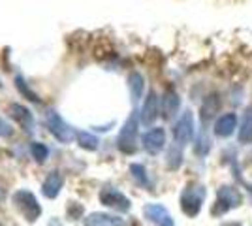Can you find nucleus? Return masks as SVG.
Returning <instances> with one entry per match:
<instances>
[{
  "label": "nucleus",
  "instance_id": "f257e3e1",
  "mask_svg": "<svg viewBox=\"0 0 252 226\" xmlns=\"http://www.w3.org/2000/svg\"><path fill=\"white\" fill-rule=\"evenodd\" d=\"M13 202L17 204L19 207V211H21L23 215L27 217V221H36L40 213H42V207L38 204V200H36V196L29 191H19V193L13 194Z\"/></svg>",
  "mask_w": 252,
  "mask_h": 226
},
{
  "label": "nucleus",
  "instance_id": "f03ea898",
  "mask_svg": "<svg viewBox=\"0 0 252 226\" xmlns=\"http://www.w3.org/2000/svg\"><path fill=\"white\" fill-rule=\"evenodd\" d=\"M203 196H205V189L203 187H189L183 193V198H181L183 211L190 217H196L200 213L201 204H203Z\"/></svg>",
  "mask_w": 252,
  "mask_h": 226
},
{
  "label": "nucleus",
  "instance_id": "7ed1b4c3",
  "mask_svg": "<svg viewBox=\"0 0 252 226\" xmlns=\"http://www.w3.org/2000/svg\"><path fill=\"white\" fill-rule=\"evenodd\" d=\"M136 138H137V115L132 113L130 119L125 123V129L119 134V149L123 153H134L136 151Z\"/></svg>",
  "mask_w": 252,
  "mask_h": 226
},
{
  "label": "nucleus",
  "instance_id": "20e7f679",
  "mask_svg": "<svg viewBox=\"0 0 252 226\" xmlns=\"http://www.w3.org/2000/svg\"><path fill=\"white\" fill-rule=\"evenodd\" d=\"M47 127H49V132H51L59 141L68 143V141L74 140L75 134H74V130H72V127L66 125V121H64L57 111H49V113H47Z\"/></svg>",
  "mask_w": 252,
  "mask_h": 226
},
{
  "label": "nucleus",
  "instance_id": "39448f33",
  "mask_svg": "<svg viewBox=\"0 0 252 226\" xmlns=\"http://www.w3.org/2000/svg\"><path fill=\"white\" fill-rule=\"evenodd\" d=\"M173 138L179 145H187L194 138V117L190 111H185L173 127Z\"/></svg>",
  "mask_w": 252,
  "mask_h": 226
},
{
  "label": "nucleus",
  "instance_id": "423d86ee",
  "mask_svg": "<svg viewBox=\"0 0 252 226\" xmlns=\"http://www.w3.org/2000/svg\"><path fill=\"white\" fill-rule=\"evenodd\" d=\"M100 202L107 207L119 209V211H128L130 209V200L123 193H119L117 189H109V187L100 193Z\"/></svg>",
  "mask_w": 252,
  "mask_h": 226
},
{
  "label": "nucleus",
  "instance_id": "0eeeda50",
  "mask_svg": "<svg viewBox=\"0 0 252 226\" xmlns=\"http://www.w3.org/2000/svg\"><path fill=\"white\" fill-rule=\"evenodd\" d=\"M166 145V132L164 129H151L143 134V149L151 155H158Z\"/></svg>",
  "mask_w": 252,
  "mask_h": 226
},
{
  "label": "nucleus",
  "instance_id": "6e6552de",
  "mask_svg": "<svg viewBox=\"0 0 252 226\" xmlns=\"http://www.w3.org/2000/svg\"><path fill=\"white\" fill-rule=\"evenodd\" d=\"M220 106H222L220 95H217V93H211L209 97L203 100V104H201V123H203V125L211 123L213 119L219 115V111H220Z\"/></svg>",
  "mask_w": 252,
  "mask_h": 226
},
{
  "label": "nucleus",
  "instance_id": "1a4fd4ad",
  "mask_svg": "<svg viewBox=\"0 0 252 226\" xmlns=\"http://www.w3.org/2000/svg\"><path fill=\"white\" fill-rule=\"evenodd\" d=\"M158 111H160V102L155 91H151L143 102V108H141V123L143 125H153L158 117Z\"/></svg>",
  "mask_w": 252,
  "mask_h": 226
},
{
  "label": "nucleus",
  "instance_id": "9d476101",
  "mask_svg": "<svg viewBox=\"0 0 252 226\" xmlns=\"http://www.w3.org/2000/svg\"><path fill=\"white\" fill-rule=\"evenodd\" d=\"M145 215L157 226H173V219L169 217L168 209L160 204H151L145 207Z\"/></svg>",
  "mask_w": 252,
  "mask_h": 226
},
{
  "label": "nucleus",
  "instance_id": "9b49d317",
  "mask_svg": "<svg viewBox=\"0 0 252 226\" xmlns=\"http://www.w3.org/2000/svg\"><path fill=\"white\" fill-rule=\"evenodd\" d=\"M179 106H181V98H179V95L173 91V89H168V91L164 93L162 100H160L162 115H164L166 119H171L179 111Z\"/></svg>",
  "mask_w": 252,
  "mask_h": 226
},
{
  "label": "nucleus",
  "instance_id": "f8f14e48",
  "mask_svg": "<svg viewBox=\"0 0 252 226\" xmlns=\"http://www.w3.org/2000/svg\"><path fill=\"white\" fill-rule=\"evenodd\" d=\"M235 125H237V115L235 113L220 115V119H217V123H215V134L219 138H228V136L233 134Z\"/></svg>",
  "mask_w": 252,
  "mask_h": 226
},
{
  "label": "nucleus",
  "instance_id": "ddd939ff",
  "mask_svg": "<svg viewBox=\"0 0 252 226\" xmlns=\"http://www.w3.org/2000/svg\"><path fill=\"white\" fill-rule=\"evenodd\" d=\"M239 202H241V196L235 193L233 189H230V187H224L222 191H219V207H220V215L222 213H226L228 209H231V207H235V205H239ZM217 207V209H219ZM215 209V211H217Z\"/></svg>",
  "mask_w": 252,
  "mask_h": 226
},
{
  "label": "nucleus",
  "instance_id": "4468645a",
  "mask_svg": "<svg viewBox=\"0 0 252 226\" xmlns=\"http://www.w3.org/2000/svg\"><path fill=\"white\" fill-rule=\"evenodd\" d=\"M63 175L59 172H53L45 181H43V194L47 196V198H57L59 193H61V189H63Z\"/></svg>",
  "mask_w": 252,
  "mask_h": 226
},
{
  "label": "nucleus",
  "instance_id": "2eb2a0df",
  "mask_svg": "<svg viewBox=\"0 0 252 226\" xmlns=\"http://www.w3.org/2000/svg\"><path fill=\"white\" fill-rule=\"evenodd\" d=\"M85 226H125V221L105 213H94L85 221Z\"/></svg>",
  "mask_w": 252,
  "mask_h": 226
},
{
  "label": "nucleus",
  "instance_id": "dca6fc26",
  "mask_svg": "<svg viewBox=\"0 0 252 226\" xmlns=\"http://www.w3.org/2000/svg\"><path fill=\"white\" fill-rule=\"evenodd\" d=\"M10 113L11 117L15 119L21 127H25V130H31L32 127V113L29 109L21 106V104H11L10 106Z\"/></svg>",
  "mask_w": 252,
  "mask_h": 226
},
{
  "label": "nucleus",
  "instance_id": "f3484780",
  "mask_svg": "<svg viewBox=\"0 0 252 226\" xmlns=\"http://www.w3.org/2000/svg\"><path fill=\"white\" fill-rule=\"evenodd\" d=\"M239 141L241 143H252V108L245 111L239 129Z\"/></svg>",
  "mask_w": 252,
  "mask_h": 226
},
{
  "label": "nucleus",
  "instance_id": "a211bd4d",
  "mask_svg": "<svg viewBox=\"0 0 252 226\" xmlns=\"http://www.w3.org/2000/svg\"><path fill=\"white\" fill-rule=\"evenodd\" d=\"M128 85H130V93H132V97L134 100H139L141 95H143V75L137 74V72H132V74L128 75Z\"/></svg>",
  "mask_w": 252,
  "mask_h": 226
},
{
  "label": "nucleus",
  "instance_id": "6ab92c4d",
  "mask_svg": "<svg viewBox=\"0 0 252 226\" xmlns=\"http://www.w3.org/2000/svg\"><path fill=\"white\" fill-rule=\"evenodd\" d=\"M77 140H79V145L85 147V149H89V151L98 149V138L93 136V134H89V132H81V134L77 136Z\"/></svg>",
  "mask_w": 252,
  "mask_h": 226
},
{
  "label": "nucleus",
  "instance_id": "aec40b11",
  "mask_svg": "<svg viewBox=\"0 0 252 226\" xmlns=\"http://www.w3.org/2000/svg\"><path fill=\"white\" fill-rule=\"evenodd\" d=\"M130 172L134 175V179H136L139 185H143V187H147L149 185V179H147V172H145V168L141 166V164H132L130 166Z\"/></svg>",
  "mask_w": 252,
  "mask_h": 226
},
{
  "label": "nucleus",
  "instance_id": "412c9836",
  "mask_svg": "<svg viewBox=\"0 0 252 226\" xmlns=\"http://www.w3.org/2000/svg\"><path fill=\"white\" fill-rule=\"evenodd\" d=\"M31 153H32V157H34L38 162H43L47 157H49V149H47L43 143H40V141H34V143H32Z\"/></svg>",
  "mask_w": 252,
  "mask_h": 226
},
{
  "label": "nucleus",
  "instance_id": "4be33fe9",
  "mask_svg": "<svg viewBox=\"0 0 252 226\" xmlns=\"http://www.w3.org/2000/svg\"><path fill=\"white\" fill-rule=\"evenodd\" d=\"M10 134H11V129L0 119V136H10Z\"/></svg>",
  "mask_w": 252,
  "mask_h": 226
}]
</instances>
